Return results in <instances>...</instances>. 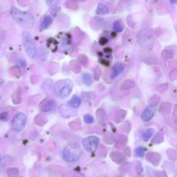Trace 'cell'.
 Returning <instances> with one entry per match:
<instances>
[{"label":"cell","instance_id":"obj_1","mask_svg":"<svg viewBox=\"0 0 177 177\" xmlns=\"http://www.w3.org/2000/svg\"><path fill=\"white\" fill-rule=\"evenodd\" d=\"M11 15L15 20L22 27L27 28H32L34 25V19L31 13L23 12L15 7L11 9Z\"/></svg>","mask_w":177,"mask_h":177},{"label":"cell","instance_id":"obj_2","mask_svg":"<svg viewBox=\"0 0 177 177\" xmlns=\"http://www.w3.org/2000/svg\"><path fill=\"white\" fill-rule=\"evenodd\" d=\"M73 88V83L71 80L64 79L58 81L55 84V94L58 97L65 98L68 96Z\"/></svg>","mask_w":177,"mask_h":177},{"label":"cell","instance_id":"obj_3","mask_svg":"<svg viewBox=\"0 0 177 177\" xmlns=\"http://www.w3.org/2000/svg\"><path fill=\"white\" fill-rule=\"evenodd\" d=\"M22 42L28 56L31 58H34L37 54V48H36V46L33 40L31 35L27 31L23 32Z\"/></svg>","mask_w":177,"mask_h":177},{"label":"cell","instance_id":"obj_4","mask_svg":"<svg viewBox=\"0 0 177 177\" xmlns=\"http://www.w3.org/2000/svg\"><path fill=\"white\" fill-rule=\"evenodd\" d=\"M81 150L78 146L68 145L63 151V158L67 162H75L79 159Z\"/></svg>","mask_w":177,"mask_h":177},{"label":"cell","instance_id":"obj_5","mask_svg":"<svg viewBox=\"0 0 177 177\" xmlns=\"http://www.w3.org/2000/svg\"><path fill=\"white\" fill-rule=\"evenodd\" d=\"M27 116L23 113H19L13 119L11 122V127L15 132H21L24 128L27 123Z\"/></svg>","mask_w":177,"mask_h":177},{"label":"cell","instance_id":"obj_6","mask_svg":"<svg viewBox=\"0 0 177 177\" xmlns=\"http://www.w3.org/2000/svg\"><path fill=\"white\" fill-rule=\"evenodd\" d=\"M100 140L98 137L91 136L84 139L83 140V145L84 149L87 152H92L97 149Z\"/></svg>","mask_w":177,"mask_h":177},{"label":"cell","instance_id":"obj_7","mask_svg":"<svg viewBox=\"0 0 177 177\" xmlns=\"http://www.w3.org/2000/svg\"><path fill=\"white\" fill-rule=\"evenodd\" d=\"M73 107H71L70 106H67L65 104H62V105L59 107V111H60V113L61 114V115L64 117V118H69L74 116L75 114H76L75 111H73V109H72Z\"/></svg>","mask_w":177,"mask_h":177},{"label":"cell","instance_id":"obj_8","mask_svg":"<svg viewBox=\"0 0 177 177\" xmlns=\"http://www.w3.org/2000/svg\"><path fill=\"white\" fill-rule=\"evenodd\" d=\"M154 114V111L153 108L150 106L147 107L143 111L141 114V119L143 121L147 122V121H149L152 119Z\"/></svg>","mask_w":177,"mask_h":177},{"label":"cell","instance_id":"obj_9","mask_svg":"<svg viewBox=\"0 0 177 177\" xmlns=\"http://www.w3.org/2000/svg\"><path fill=\"white\" fill-rule=\"evenodd\" d=\"M124 64L120 63V62H118V63L114 64L111 73V78H115L119 74L122 73L123 71L124 70Z\"/></svg>","mask_w":177,"mask_h":177},{"label":"cell","instance_id":"obj_10","mask_svg":"<svg viewBox=\"0 0 177 177\" xmlns=\"http://www.w3.org/2000/svg\"><path fill=\"white\" fill-rule=\"evenodd\" d=\"M55 103L53 100H48L42 104L40 109L42 111H49L53 109L55 107Z\"/></svg>","mask_w":177,"mask_h":177},{"label":"cell","instance_id":"obj_11","mask_svg":"<svg viewBox=\"0 0 177 177\" xmlns=\"http://www.w3.org/2000/svg\"><path fill=\"white\" fill-rule=\"evenodd\" d=\"M80 104H81L80 98L79 96H76V95L73 96V98H72L68 102V105L74 108V109H76V108L79 107Z\"/></svg>","mask_w":177,"mask_h":177},{"label":"cell","instance_id":"obj_12","mask_svg":"<svg viewBox=\"0 0 177 177\" xmlns=\"http://www.w3.org/2000/svg\"><path fill=\"white\" fill-rule=\"evenodd\" d=\"M155 129L153 128H150V129H147L146 130L144 131V132L141 134V139L143 140V141H148L149 140V139L153 135V134L154 133Z\"/></svg>","mask_w":177,"mask_h":177},{"label":"cell","instance_id":"obj_13","mask_svg":"<svg viewBox=\"0 0 177 177\" xmlns=\"http://www.w3.org/2000/svg\"><path fill=\"white\" fill-rule=\"evenodd\" d=\"M96 13L99 15H107L109 13V10L107 8V6L100 4L97 8Z\"/></svg>","mask_w":177,"mask_h":177},{"label":"cell","instance_id":"obj_14","mask_svg":"<svg viewBox=\"0 0 177 177\" xmlns=\"http://www.w3.org/2000/svg\"><path fill=\"white\" fill-rule=\"evenodd\" d=\"M83 80L84 83L87 86H90L93 83L92 78H91V75L88 73H85L83 75Z\"/></svg>","mask_w":177,"mask_h":177},{"label":"cell","instance_id":"obj_15","mask_svg":"<svg viewBox=\"0 0 177 177\" xmlns=\"http://www.w3.org/2000/svg\"><path fill=\"white\" fill-rule=\"evenodd\" d=\"M51 23H52V18L50 17V16H47V17H46L44 19L43 22H42L41 27L43 29H47L49 26L51 24Z\"/></svg>","mask_w":177,"mask_h":177},{"label":"cell","instance_id":"obj_16","mask_svg":"<svg viewBox=\"0 0 177 177\" xmlns=\"http://www.w3.org/2000/svg\"><path fill=\"white\" fill-rule=\"evenodd\" d=\"M114 29L117 33L122 32L123 30V27L121 23L119 21H116L114 24Z\"/></svg>","mask_w":177,"mask_h":177},{"label":"cell","instance_id":"obj_17","mask_svg":"<svg viewBox=\"0 0 177 177\" xmlns=\"http://www.w3.org/2000/svg\"><path fill=\"white\" fill-rule=\"evenodd\" d=\"M144 153H145V150H144V148H143L141 147H138L136 149V154L137 156L143 157L144 156Z\"/></svg>","mask_w":177,"mask_h":177},{"label":"cell","instance_id":"obj_18","mask_svg":"<svg viewBox=\"0 0 177 177\" xmlns=\"http://www.w3.org/2000/svg\"><path fill=\"white\" fill-rule=\"evenodd\" d=\"M84 120L85 121V123L88 124L92 123L94 122V118L89 114H86V115L84 116Z\"/></svg>","mask_w":177,"mask_h":177},{"label":"cell","instance_id":"obj_19","mask_svg":"<svg viewBox=\"0 0 177 177\" xmlns=\"http://www.w3.org/2000/svg\"><path fill=\"white\" fill-rule=\"evenodd\" d=\"M1 119H2V120H7L8 119V115H7V113H3V114H2Z\"/></svg>","mask_w":177,"mask_h":177},{"label":"cell","instance_id":"obj_20","mask_svg":"<svg viewBox=\"0 0 177 177\" xmlns=\"http://www.w3.org/2000/svg\"><path fill=\"white\" fill-rule=\"evenodd\" d=\"M4 80L2 79V78H0V87L3 86V85H4Z\"/></svg>","mask_w":177,"mask_h":177},{"label":"cell","instance_id":"obj_21","mask_svg":"<svg viewBox=\"0 0 177 177\" xmlns=\"http://www.w3.org/2000/svg\"><path fill=\"white\" fill-rule=\"evenodd\" d=\"M171 3L172 4H176L177 3V0H171Z\"/></svg>","mask_w":177,"mask_h":177},{"label":"cell","instance_id":"obj_22","mask_svg":"<svg viewBox=\"0 0 177 177\" xmlns=\"http://www.w3.org/2000/svg\"><path fill=\"white\" fill-rule=\"evenodd\" d=\"M80 1H84V0H80Z\"/></svg>","mask_w":177,"mask_h":177},{"label":"cell","instance_id":"obj_23","mask_svg":"<svg viewBox=\"0 0 177 177\" xmlns=\"http://www.w3.org/2000/svg\"><path fill=\"white\" fill-rule=\"evenodd\" d=\"M0 160H1V157H0Z\"/></svg>","mask_w":177,"mask_h":177}]
</instances>
